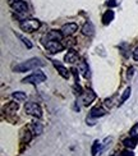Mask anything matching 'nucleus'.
<instances>
[{"label": "nucleus", "mask_w": 138, "mask_h": 156, "mask_svg": "<svg viewBox=\"0 0 138 156\" xmlns=\"http://www.w3.org/2000/svg\"><path fill=\"white\" fill-rule=\"evenodd\" d=\"M45 63L38 59V58H32V59H28L26 62H22L17 64L14 67V72H18V73H23V72H27V70H31V69H36L38 67H44Z\"/></svg>", "instance_id": "nucleus-1"}, {"label": "nucleus", "mask_w": 138, "mask_h": 156, "mask_svg": "<svg viewBox=\"0 0 138 156\" xmlns=\"http://www.w3.org/2000/svg\"><path fill=\"white\" fill-rule=\"evenodd\" d=\"M24 112L28 115L35 116V118H41L42 116V109L36 102H27L24 105Z\"/></svg>", "instance_id": "nucleus-2"}, {"label": "nucleus", "mask_w": 138, "mask_h": 156, "mask_svg": "<svg viewBox=\"0 0 138 156\" xmlns=\"http://www.w3.org/2000/svg\"><path fill=\"white\" fill-rule=\"evenodd\" d=\"M46 81V76L41 72V70H37L34 74H31L28 77H26L22 80L23 83H34V84H37V83H42Z\"/></svg>", "instance_id": "nucleus-3"}, {"label": "nucleus", "mask_w": 138, "mask_h": 156, "mask_svg": "<svg viewBox=\"0 0 138 156\" xmlns=\"http://www.w3.org/2000/svg\"><path fill=\"white\" fill-rule=\"evenodd\" d=\"M40 21H37V19H26L21 23V28L23 31H27V32H35L36 30L40 28Z\"/></svg>", "instance_id": "nucleus-4"}, {"label": "nucleus", "mask_w": 138, "mask_h": 156, "mask_svg": "<svg viewBox=\"0 0 138 156\" xmlns=\"http://www.w3.org/2000/svg\"><path fill=\"white\" fill-rule=\"evenodd\" d=\"M63 36H64V35H63V32H62V31L51 30L50 32H48V34H46V35L44 36L42 41H44V44L49 42V41H60Z\"/></svg>", "instance_id": "nucleus-5"}, {"label": "nucleus", "mask_w": 138, "mask_h": 156, "mask_svg": "<svg viewBox=\"0 0 138 156\" xmlns=\"http://www.w3.org/2000/svg\"><path fill=\"white\" fill-rule=\"evenodd\" d=\"M45 46L51 54L60 53V51H63V49H64V45L60 41H49V42L45 44Z\"/></svg>", "instance_id": "nucleus-6"}, {"label": "nucleus", "mask_w": 138, "mask_h": 156, "mask_svg": "<svg viewBox=\"0 0 138 156\" xmlns=\"http://www.w3.org/2000/svg\"><path fill=\"white\" fill-rule=\"evenodd\" d=\"M95 99H96V94L92 90H87V91H84V92H82L81 101L83 105H90Z\"/></svg>", "instance_id": "nucleus-7"}, {"label": "nucleus", "mask_w": 138, "mask_h": 156, "mask_svg": "<svg viewBox=\"0 0 138 156\" xmlns=\"http://www.w3.org/2000/svg\"><path fill=\"white\" fill-rule=\"evenodd\" d=\"M77 30H78V24L72 22V23H68V24H64L60 31L63 32L64 36H72Z\"/></svg>", "instance_id": "nucleus-8"}, {"label": "nucleus", "mask_w": 138, "mask_h": 156, "mask_svg": "<svg viewBox=\"0 0 138 156\" xmlns=\"http://www.w3.org/2000/svg\"><path fill=\"white\" fill-rule=\"evenodd\" d=\"M12 8L14 9L16 12H18V13H26L28 10L27 4H26L24 2H22V0H18V2L12 3Z\"/></svg>", "instance_id": "nucleus-9"}, {"label": "nucleus", "mask_w": 138, "mask_h": 156, "mask_svg": "<svg viewBox=\"0 0 138 156\" xmlns=\"http://www.w3.org/2000/svg\"><path fill=\"white\" fill-rule=\"evenodd\" d=\"M52 64H54V67L58 69L59 74H60L63 78H65V80H68V78H69V72H68V69L65 68L64 66H62L60 63H58L56 60H52Z\"/></svg>", "instance_id": "nucleus-10"}, {"label": "nucleus", "mask_w": 138, "mask_h": 156, "mask_svg": "<svg viewBox=\"0 0 138 156\" xmlns=\"http://www.w3.org/2000/svg\"><path fill=\"white\" fill-rule=\"evenodd\" d=\"M105 114H106V110H105L104 108H98V106H96V108H92L91 109V112H90V116L91 118H101V116H104Z\"/></svg>", "instance_id": "nucleus-11"}, {"label": "nucleus", "mask_w": 138, "mask_h": 156, "mask_svg": "<svg viewBox=\"0 0 138 156\" xmlns=\"http://www.w3.org/2000/svg\"><path fill=\"white\" fill-rule=\"evenodd\" d=\"M64 60H65V62H68V63H76V62L78 60V54H77V51L73 50V49H70L68 53L65 54Z\"/></svg>", "instance_id": "nucleus-12"}, {"label": "nucleus", "mask_w": 138, "mask_h": 156, "mask_svg": "<svg viewBox=\"0 0 138 156\" xmlns=\"http://www.w3.org/2000/svg\"><path fill=\"white\" fill-rule=\"evenodd\" d=\"M94 31H95V27H94V24H92L91 22L84 23V26L82 27V34L84 36H92L94 35Z\"/></svg>", "instance_id": "nucleus-13"}, {"label": "nucleus", "mask_w": 138, "mask_h": 156, "mask_svg": "<svg viewBox=\"0 0 138 156\" xmlns=\"http://www.w3.org/2000/svg\"><path fill=\"white\" fill-rule=\"evenodd\" d=\"M78 69H80V72L82 73L83 77H88L90 76V69H88V64L84 62V60H81L80 64H78Z\"/></svg>", "instance_id": "nucleus-14"}, {"label": "nucleus", "mask_w": 138, "mask_h": 156, "mask_svg": "<svg viewBox=\"0 0 138 156\" xmlns=\"http://www.w3.org/2000/svg\"><path fill=\"white\" fill-rule=\"evenodd\" d=\"M137 142H138V138H136V137H130L129 136V138H126L123 141V144H124V146H126L127 148H134L136 146H137Z\"/></svg>", "instance_id": "nucleus-15"}, {"label": "nucleus", "mask_w": 138, "mask_h": 156, "mask_svg": "<svg viewBox=\"0 0 138 156\" xmlns=\"http://www.w3.org/2000/svg\"><path fill=\"white\" fill-rule=\"evenodd\" d=\"M114 19V12L113 10H106L105 12V14L102 16V23L105 24V26H108L111 21Z\"/></svg>", "instance_id": "nucleus-16"}, {"label": "nucleus", "mask_w": 138, "mask_h": 156, "mask_svg": "<svg viewBox=\"0 0 138 156\" xmlns=\"http://www.w3.org/2000/svg\"><path fill=\"white\" fill-rule=\"evenodd\" d=\"M31 129H32V132H34L35 134H37V136L42 134V132H44V127H42V124H41V123H38V122L32 123Z\"/></svg>", "instance_id": "nucleus-17"}, {"label": "nucleus", "mask_w": 138, "mask_h": 156, "mask_svg": "<svg viewBox=\"0 0 138 156\" xmlns=\"http://www.w3.org/2000/svg\"><path fill=\"white\" fill-rule=\"evenodd\" d=\"M18 104L17 102H9L8 105H6L5 108H4V110L5 112H8V113H16L17 110H18Z\"/></svg>", "instance_id": "nucleus-18"}, {"label": "nucleus", "mask_w": 138, "mask_h": 156, "mask_svg": "<svg viewBox=\"0 0 138 156\" xmlns=\"http://www.w3.org/2000/svg\"><path fill=\"white\" fill-rule=\"evenodd\" d=\"M13 99H16L17 101H24L26 99H27V96H26L24 92H22V91H17V92H13Z\"/></svg>", "instance_id": "nucleus-19"}, {"label": "nucleus", "mask_w": 138, "mask_h": 156, "mask_svg": "<svg viewBox=\"0 0 138 156\" xmlns=\"http://www.w3.org/2000/svg\"><path fill=\"white\" fill-rule=\"evenodd\" d=\"M130 87H127L126 88V91H124V94L122 95V97H120V101H119V105H122V104H124L128 99H129V96H130Z\"/></svg>", "instance_id": "nucleus-20"}, {"label": "nucleus", "mask_w": 138, "mask_h": 156, "mask_svg": "<svg viewBox=\"0 0 138 156\" xmlns=\"http://www.w3.org/2000/svg\"><path fill=\"white\" fill-rule=\"evenodd\" d=\"M100 141L98 140H96L95 142H94V145H92V148H91V154H92V156H96L97 154H98V151H100Z\"/></svg>", "instance_id": "nucleus-21"}, {"label": "nucleus", "mask_w": 138, "mask_h": 156, "mask_svg": "<svg viewBox=\"0 0 138 156\" xmlns=\"http://www.w3.org/2000/svg\"><path fill=\"white\" fill-rule=\"evenodd\" d=\"M31 138H32L31 132H30V131H23V133H22V138H21L22 144H27V142L31 141Z\"/></svg>", "instance_id": "nucleus-22"}, {"label": "nucleus", "mask_w": 138, "mask_h": 156, "mask_svg": "<svg viewBox=\"0 0 138 156\" xmlns=\"http://www.w3.org/2000/svg\"><path fill=\"white\" fill-rule=\"evenodd\" d=\"M111 142H113V138H111V137H109V138H105V141H104V145H102V147L100 148V151H98V155H101V154H102L105 150H106V148L110 146Z\"/></svg>", "instance_id": "nucleus-23"}, {"label": "nucleus", "mask_w": 138, "mask_h": 156, "mask_svg": "<svg viewBox=\"0 0 138 156\" xmlns=\"http://www.w3.org/2000/svg\"><path fill=\"white\" fill-rule=\"evenodd\" d=\"M129 136H130V137L138 138V123L132 127V129H130V132H129Z\"/></svg>", "instance_id": "nucleus-24"}, {"label": "nucleus", "mask_w": 138, "mask_h": 156, "mask_svg": "<svg viewBox=\"0 0 138 156\" xmlns=\"http://www.w3.org/2000/svg\"><path fill=\"white\" fill-rule=\"evenodd\" d=\"M19 38H21V40H22V42L26 45V46H27L28 49H32V46H34V45H32V42L28 40V38H26V37H23L22 35H17Z\"/></svg>", "instance_id": "nucleus-25"}, {"label": "nucleus", "mask_w": 138, "mask_h": 156, "mask_svg": "<svg viewBox=\"0 0 138 156\" xmlns=\"http://www.w3.org/2000/svg\"><path fill=\"white\" fill-rule=\"evenodd\" d=\"M120 156H134V152L130 150V148H128V150H124V151L120 154Z\"/></svg>", "instance_id": "nucleus-26"}, {"label": "nucleus", "mask_w": 138, "mask_h": 156, "mask_svg": "<svg viewBox=\"0 0 138 156\" xmlns=\"http://www.w3.org/2000/svg\"><path fill=\"white\" fill-rule=\"evenodd\" d=\"M106 5L109 6V8H114V6L118 5V2H116V0H109V2L106 3Z\"/></svg>", "instance_id": "nucleus-27"}, {"label": "nucleus", "mask_w": 138, "mask_h": 156, "mask_svg": "<svg viewBox=\"0 0 138 156\" xmlns=\"http://www.w3.org/2000/svg\"><path fill=\"white\" fill-rule=\"evenodd\" d=\"M133 73H134V68L133 67H130L129 69H128V78H132V76H133Z\"/></svg>", "instance_id": "nucleus-28"}, {"label": "nucleus", "mask_w": 138, "mask_h": 156, "mask_svg": "<svg viewBox=\"0 0 138 156\" xmlns=\"http://www.w3.org/2000/svg\"><path fill=\"white\" fill-rule=\"evenodd\" d=\"M133 58L136 60H138V48H136V50L133 51Z\"/></svg>", "instance_id": "nucleus-29"}, {"label": "nucleus", "mask_w": 138, "mask_h": 156, "mask_svg": "<svg viewBox=\"0 0 138 156\" xmlns=\"http://www.w3.org/2000/svg\"><path fill=\"white\" fill-rule=\"evenodd\" d=\"M14 2H18V0H14Z\"/></svg>", "instance_id": "nucleus-30"}]
</instances>
